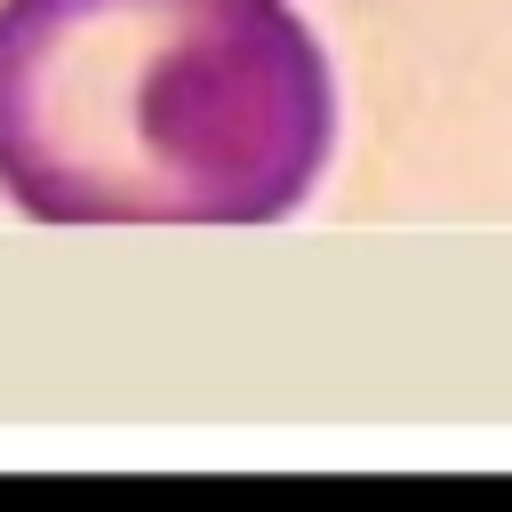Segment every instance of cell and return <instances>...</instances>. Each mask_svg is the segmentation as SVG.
Here are the masks:
<instances>
[{"instance_id":"cell-1","label":"cell","mask_w":512,"mask_h":512,"mask_svg":"<svg viewBox=\"0 0 512 512\" xmlns=\"http://www.w3.org/2000/svg\"><path fill=\"white\" fill-rule=\"evenodd\" d=\"M328 136L288 0H0V192L40 224H272Z\"/></svg>"}]
</instances>
